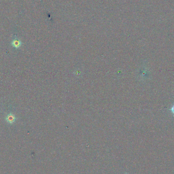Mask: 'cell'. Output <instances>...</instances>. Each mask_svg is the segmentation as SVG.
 I'll use <instances>...</instances> for the list:
<instances>
[{
  "label": "cell",
  "mask_w": 174,
  "mask_h": 174,
  "mask_svg": "<svg viewBox=\"0 0 174 174\" xmlns=\"http://www.w3.org/2000/svg\"><path fill=\"white\" fill-rule=\"evenodd\" d=\"M6 120L8 123L10 124H13L16 120V117L15 115H14L13 114L10 113L6 116Z\"/></svg>",
  "instance_id": "6da1fadb"
},
{
  "label": "cell",
  "mask_w": 174,
  "mask_h": 174,
  "mask_svg": "<svg viewBox=\"0 0 174 174\" xmlns=\"http://www.w3.org/2000/svg\"><path fill=\"white\" fill-rule=\"evenodd\" d=\"M170 110H171V111H172V112L174 114V105H173V106L172 107V108L170 109Z\"/></svg>",
  "instance_id": "3957f363"
},
{
  "label": "cell",
  "mask_w": 174,
  "mask_h": 174,
  "mask_svg": "<svg viewBox=\"0 0 174 174\" xmlns=\"http://www.w3.org/2000/svg\"><path fill=\"white\" fill-rule=\"evenodd\" d=\"M21 44H22V43H21L20 40H18L17 39H14L12 41V42H11V45H12V46H13V47H14L16 48H20Z\"/></svg>",
  "instance_id": "7a4b0ae2"
}]
</instances>
